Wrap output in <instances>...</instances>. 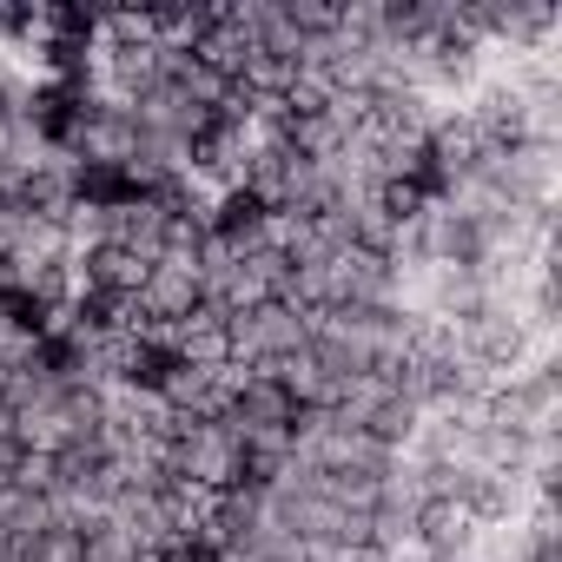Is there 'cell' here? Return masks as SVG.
Segmentation results:
<instances>
[{
    "label": "cell",
    "mask_w": 562,
    "mask_h": 562,
    "mask_svg": "<svg viewBox=\"0 0 562 562\" xmlns=\"http://www.w3.org/2000/svg\"><path fill=\"white\" fill-rule=\"evenodd\" d=\"M0 318H8L21 338H47V299L34 292V285H0Z\"/></svg>",
    "instance_id": "cell-3"
},
{
    "label": "cell",
    "mask_w": 562,
    "mask_h": 562,
    "mask_svg": "<svg viewBox=\"0 0 562 562\" xmlns=\"http://www.w3.org/2000/svg\"><path fill=\"white\" fill-rule=\"evenodd\" d=\"M179 371H186V358L172 345H139L133 351V384H146V391H166Z\"/></svg>",
    "instance_id": "cell-5"
},
{
    "label": "cell",
    "mask_w": 562,
    "mask_h": 562,
    "mask_svg": "<svg viewBox=\"0 0 562 562\" xmlns=\"http://www.w3.org/2000/svg\"><path fill=\"white\" fill-rule=\"evenodd\" d=\"M47 27H54V41H80V47H93V14H80V8H54Z\"/></svg>",
    "instance_id": "cell-6"
},
{
    "label": "cell",
    "mask_w": 562,
    "mask_h": 562,
    "mask_svg": "<svg viewBox=\"0 0 562 562\" xmlns=\"http://www.w3.org/2000/svg\"><path fill=\"white\" fill-rule=\"evenodd\" d=\"M74 186H80L87 205H133V199H139V179H133L120 159H87Z\"/></svg>",
    "instance_id": "cell-2"
},
{
    "label": "cell",
    "mask_w": 562,
    "mask_h": 562,
    "mask_svg": "<svg viewBox=\"0 0 562 562\" xmlns=\"http://www.w3.org/2000/svg\"><path fill=\"white\" fill-rule=\"evenodd\" d=\"M80 126H87V87H60V80L34 87V133L47 146H74Z\"/></svg>",
    "instance_id": "cell-1"
},
{
    "label": "cell",
    "mask_w": 562,
    "mask_h": 562,
    "mask_svg": "<svg viewBox=\"0 0 562 562\" xmlns=\"http://www.w3.org/2000/svg\"><path fill=\"white\" fill-rule=\"evenodd\" d=\"M251 225H265V192H251V186L225 192V205H218L212 232H218V238H238V232H251Z\"/></svg>",
    "instance_id": "cell-4"
}]
</instances>
